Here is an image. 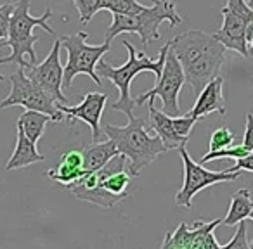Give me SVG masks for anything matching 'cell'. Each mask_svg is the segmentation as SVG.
Here are the masks:
<instances>
[{
  "instance_id": "4316f807",
  "label": "cell",
  "mask_w": 253,
  "mask_h": 249,
  "mask_svg": "<svg viewBox=\"0 0 253 249\" xmlns=\"http://www.w3.org/2000/svg\"><path fill=\"white\" fill-rule=\"evenodd\" d=\"M12 11H14L12 2L0 5V40H5L9 36V21H11ZM0 81H4V74H0Z\"/></svg>"
},
{
  "instance_id": "7c38bea8",
  "label": "cell",
  "mask_w": 253,
  "mask_h": 249,
  "mask_svg": "<svg viewBox=\"0 0 253 249\" xmlns=\"http://www.w3.org/2000/svg\"><path fill=\"white\" fill-rule=\"evenodd\" d=\"M106 102H108V95L99 94V92H90L85 97H82L78 106H68L56 102L57 109L64 112L70 121L73 119H80V121L87 123L92 132V142H99V134H101V118L104 112Z\"/></svg>"
},
{
  "instance_id": "d6986e66",
  "label": "cell",
  "mask_w": 253,
  "mask_h": 249,
  "mask_svg": "<svg viewBox=\"0 0 253 249\" xmlns=\"http://www.w3.org/2000/svg\"><path fill=\"white\" fill-rule=\"evenodd\" d=\"M253 210V201L250 196L248 189H239L238 192L232 194L231 204H229V210L225 218L222 220V223L225 227H234L239 221L246 220L250 216V211Z\"/></svg>"
},
{
  "instance_id": "4dcf8cb0",
  "label": "cell",
  "mask_w": 253,
  "mask_h": 249,
  "mask_svg": "<svg viewBox=\"0 0 253 249\" xmlns=\"http://www.w3.org/2000/svg\"><path fill=\"white\" fill-rule=\"evenodd\" d=\"M248 218H252V220H253V210L250 211V216H248Z\"/></svg>"
},
{
  "instance_id": "2e32d148",
  "label": "cell",
  "mask_w": 253,
  "mask_h": 249,
  "mask_svg": "<svg viewBox=\"0 0 253 249\" xmlns=\"http://www.w3.org/2000/svg\"><path fill=\"white\" fill-rule=\"evenodd\" d=\"M153 102L155 101H149V125H151L149 128L162 139L167 151H173V149H179L180 145L187 144V139L177 135L175 128H173L172 116H169L165 111L156 109Z\"/></svg>"
},
{
  "instance_id": "f1b7e54d",
  "label": "cell",
  "mask_w": 253,
  "mask_h": 249,
  "mask_svg": "<svg viewBox=\"0 0 253 249\" xmlns=\"http://www.w3.org/2000/svg\"><path fill=\"white\" fill-rule=\"evenodd\" d=\"M225 170H227V172H238V170H243V172H252L253 173V152L246 154L245 158L238 159L234 166L225 168Z\"/></svg>"
},
{
  "instance_id": "d6a6232c",
  "label": "cell",
  "mask_w": 253,
  "mask_h": 249,
  "mask_svg": "<svg viewBox=\"0 0 253 249\" xmlns=\"http://www.w3.org/2000/svg\"><path fill=\"white\" fill-rule=\"evenodd\" d=\"M252 152H253V151H252Z\"/></svg>"
},
{
  "instance_id": "e0dca14e",
  "label": "cell",
  "mask_w": 253,
  "mask_h": 249,
  "mask_svg": "<svg viewBox=\"0 0 253 249\" xmlns=\"http://www.w3.org/2000/svg\"><path fill=\"white\" fill-rule=\"evenodd\" d=\"M40 161H43V156L39 152L37 144L26 137L21 127L16 125V147L11 158H9V161L5 163V170L12 172V170L25 168V166L35 165V163Z\"/></svg>"
},
{
  "instance_id": "cb8c5ba5",
  "label": "cell",
  "mask_w": 253,
  "mask_h": 249,
  "mask_svg": "<svg viewBox=\"0 0 253 249\" xmlns=\"http://www.w3.org/2000/svg\"><path fill=\"white\" fill-rule=\"evenodd\" d=\"M232 142H234V134L227 127H220L211 134L210 151H218V149L229 147V145H232Z\"/></svg>"
},
{
  "instance_id": "d4e9b609",
  "label": "cell",
  "mask_w": 253,
  "mask_h": 249,
  "mask_svg": "<svg viewBox=\"0 0 253 249\" xmlns=\"http://www.w3.org/2000/svg\"><path fill=\"white\" fill-rule=\"evenodd\" d=\"M200 119L193 118L189 114H180V116H173V128H175L177 135L182 139H189L191 132H193V127Z\"/></svg>"
},
{
  "instance_id": "5bb4252c",
  "label": "cell",
  "mask_w": 253,
  "mask_h": 249,
  "mask_svg": "<svg viewBox=\"0 0 253 249\" xmlns=\"http://www.w3.org/2000/svg\"><path fill=\"white\" fill-rule=\"evenodd\" d=\"M224 78L217 76L210 80L200 92H198V99L194 102L193 109L187 111L186 114L193 116L196 119H201L203 116L210 114V112H218L220 116L227 114V109L224 106Z\"/></svg>"
},
{
  "instance_id": "83f0119b",
  "label": "cell",
  "mask_w": 253,
  "mask_h": 249,
  "mask_svg": "<svg viewBox=\"0 0 253 249\" xmlns=\"http://www.w3.org/2000/svg\"><path fill=\"white\" fill-rule=\"evenodd\" d=\"M241 145L245 149H248L250 152L253 151V112H246V127Z\"/></svg>"
},
{
  "instance_id": "7402d4cb",
  "label": "cell",
  "mask_w": 253,
  "mask_h": 249,
  "mask_svg": "<svg viewBox=\"0 0 253 249\" xmlns=\"http://www.w3.org/2000/svg\"><path fill=\"white\" fill-rule=\"evenodd\" d=\"M246 154H250L248 149H245L243 145H229V147L218 149V151H210L201 158V163H208V161H217V159H224V158H231V159H241Z\"/></svg>"
},
{
  "instance_id": "5b68a950",
  "label": "cell",
  "mask_w": 253,
  "mask_h": 249,
  "mask_svg": "<svg viewBox=\"0 0 253 249\" xmlns=\"http://www.w3.org/2000/svg\"><path fill=\"white\" fill-rule=\"evenodd\" d=\"M169 21L170 26H179L182 18L172 0H153V5L135 14H113V23L104 33V42H109L122 33H135L141 36L142 47L160 38V25Z\"/></svg>"
},
{
  "instance_id": "3957f363",
  "label": "cell",
  "mask_w": 253,
  "mask_h": 249,
  "mask_svg": "<svg viewBox=\"0 0 253 249\" xmlns=\"http://www.w3.org/2000/svg\"><path fill=\"white\" fill-rule=\"evenodd\" d=\"M123 47L128 52V59H126L125 64L115 68L109 63H106L104 59H101L95 66V71L101 78H108L120 92V97L116 102L111 104V109L115 111H122L125 116L132 114V109L135 106V99L130 95V83L137 74L146 73V71H151V73L156 74V78H160L163 71V66H165V59H167V52H169L170 45L169 42L160 49L158 59H151L148 57L144 52H137L135 47L132 45L130 42H123Z\"/></svg>"
},
{
  "instance_id": "30bf717a",
  "label": "cell",
  "mask_w": 253,
  "mask_h": 249,
  "mask_svg": "<svg viewBox=\"0 0 253 249\" xmlns=\"http://www.w3.org/2000/svg\"><path fill=\"white\" fill-rule=\"evenodd\" d=\"M222 223L220 218L211 221L198 220L193 227L187 223H180L173 232L165 235L162 242L163 249H222L215 239V228Z\"/></svg>"
},
{
  "instance_id": "1f68e13d",
  "label": "cell",
  "mask_w": 253,
  "mask_h": 249,
  "mask_svg": "<svg viewBox=\"0 0 253 249\" xmlns=\"http://www.w3.org/2000/svg\"><path fill=\"white\" fill-rule=\"evenodd\" d=\"M250 248H252V249H253V241H252V242H250Z\"/></svg>"
},
{
  "instance_id": "52a82bcc",
  "label": "cell",
  "mask_w": 253,
  "mask_h": 249,
  "mask_svg": "<svg viewBox=\"0 0 253 249\" xmlns=\"http://www.w3.org/2000/svg\"><path fill=\"white\" fill-rule=\"evenodd\" d=\"M9 81H11V94L0 102V109H7L12 107V106H23L25 109L45 112V114H49L52 118L54 123L64 119V112L61 109H57L56 101L26 76L25 68L19 66L9 76Z\"/></svg>"
},
{
  "instance_id": "7a4b0ae2",
  "label": "cell",
  "mask_w": 253,
  "mask_h": 249,
  "mask_svg": "<svg viewBox=\"0 0 253 249\" xmlns=\"http://www.w3.org/2000/svg\"><path fill=\"white\" fill-rule=\"evenodd\" d=\"M126 118H128V123L125 127L106 123L102 132L106 134V137L115 142L120 154L128 159L130 175L139 177L142 168L155 163L160 154L167 152V147L158 135H149L148 123L144 118H135L134 112Z\"/></svg>"
},
{
  "instance_id": "4fadbf2b",
  "label": "cell",
  "mask_w": 253,
  "mask_h": 249,
  "mask_svg": "<svg viewBox=\"0 0 253 249\" xmlns=\"http://www.w3.org/2000/svg\"><path fill=\"white\" fill-rule=\"evenodd\" d=\"M222 14V26L220 30L213 33V36L220 43H224L225 49L234 50V52L241 54L243 57H248V42H246V28H248V23L245 19L238 18L232 12L220 9Z\"/></svg>"
},
{
  "instance_id": "603a6c76",
  "label": "cell",
  "mask_w": 253,
  "mask_h": 249,
  "mask_svg": "<svg viewBox=\"0 0 253 249\" xmlns=\"http://www.w3.org/2000/svg\"><path fill=\"white\" fill-rule=\"evenodd\" d=\"M73 4L80 16L82 26H87L92 21V18L101 11L102 0H73Z\"/></svg>"
},
{
  "instance_id": "f546056e",
  "label": "cell",
  "mask_w": 253,
  "mask_h": 249,
  "mask_svg": "<svg viewBox=\"0 0 253 249\" xmlns=\"http://www.w3.org/2000/svg\"><path fill=\"white\" fill-rule=\"evenodd\" d=\"M248 52H250V54H253V36L248 40Z\"/></svg>"
},
{
  "instance_id": "ac0fdd59",
  "label": "cell",
  "mask_w": 253,
  "mask_h": 249,
  "mask_svg": "<svg viewBox=\"0 0 253 249\" xmlns=\"http://www.w3.org/2000/svg\"><path fill=\"white\" fill-rule=\"evenodd\" d=\"M120 154L116 144L108 139L106 142H94L92 145L84 149V168L85 173L95 172V170L102 168L111 158Z\"/></svg>"
},
{
  "instance_id": "6da1fadb",
  "label": "cell",
  "mask_w": 253,
  "mask_h": 249,
  "mask_svg": "<svg viewBox=\"0 0 253 249\" xmlns=\"http://www.w3.org/2000/svg\"><path fill=\"white\" fill-rule=\"evenodd\" d=\"M169 43L182 66L186 83L194 94L210 80L220 76L227 49L213 35L203 30H189L173 36Z\"/></svg>"
},
{
  "instance_id": "8fae6325",
  "label": "cell",
  "mask_w": 253,
  "mask_h": 249,
  "mask_svg": "<svg viewBox=\"0 0 253 249\" xmlns=\"http://www.w3.org/2000/svg\"><path fill=\"white\" fill-rule=\"evenodd\" d=\"M61 38L56 40L52 43L49 56L43 59V63L33 64L26 71V76L37 83L43 92L50 95L56 102L61 104H68L66 95L63 94V66L59 61V52H61Z\"/></svg>"
},
{
  "instance_id": "484cf974",
  "label": "cell",
  "mask_w": 253,
  "mask_h": 249,
  "mask_svg": "<svg viewBox=\"0 0 253 249\" xmlns=\"http://www.w3.org/2000/svg\"><path fill=\"white\" fill-rule=\"evenodd\" d=\"M238 232L234 234V237L227 242V244H222L224 249H250V241L246 237V220L239 221Z\"/></svg>"
},
{
  "instance_id": "277c9868",
  "label": "cell",
  "mask_w": 253,
  "mask_h": 249,
  "mask_svg": "<svg viewBox=\"0 0 253 249\" xmlns=\"http://www.w3.org/2000/svg\"><path fill=\"white\" fill-rule=\"evenodd\" d=\"M32 0H18L14 2V11L9 21V36L4 40L2 45L11 47L12 52L7 57H0V64H18V66L28 70L30 66L37 64L35 43L39 42V36L33 35V28L40 26L49 35H54L52 26L49 25V19L52 18V9L47 7L45 12L39 18L32 16Z\"/></svg>"
},
{
  "instance_id": "9c48e42d",
  "label": "cell",
  "mask_w": 253,
  "mask_h": 249,
  "mask_svg": "<svg viewBox=\"0 0 253 249\" xmlns=\"http://www.w3.org/2000/svg\"><path fill=\"white\" fill-rule=\"evenodd\" d=\"M170 45V43H169ZM186 83V76H184L182 66H180L179 59H177L175 52L169 49L165 59V66L158 78V83L151 88V90L144 92L142 95L135 97V106H142L149 101H155V97L162 99L163 102V111L169 116H180L182 111L179 107V92Z\"/></svg>"
},
{
  "instance_id": "44dd1931",
  "label": "cell",
  "mask_w": 253,
  "mask_h": 249,
  "mask_svg": "<svg viewBox=\"0 0 253 249\" xmlns=\"http://www.w3.org/2000/svg\"><path fill=\"white\" fill-rule=\"evenodd\" d=\"M146 9L137 0H102L101 11H109L111 14H135Z\"/></svg>"
},
{
  "instance_id": "ffe728a7",
  "label": "cell",
  "mask_w": 253,
  "mask_h": 249,
  "mask_svg": "<svg viewBox=\"0 0 253 249\" xmlns=\"http://www.w3.org/2000/svg\"><path fill=\"white\" fill-rule=\"evenodd\" d=\"M49 121H52V118H50L49 114H45V112L26 109V111L18 118V123H16V125L23 128V132H25V135L30 139V141L39 144L40 137H42L43 132H45V127Z\"/></svg>"
},
{
  "instance_id": "ba28073f",
  "label": "cell",
  "mask_w": 253,
  "mask_h": 249,
  "mask_svg": "<svg viewBox=\"0 0 253 249\" xmlns=\"http://www.w3.org/2000/svg\"><path fill=\"white\" fill-rule=\"evenodd\" d=\"M177 151L180 152V158H182L184 182L180 190L175 194V203L182 208H187V210L193 206V197L196 194H200L203 189L217 185L220 182H234L243 173V170H238V172H227V170H224V172H210V170L203 168L201 163H196L194 159H191L186 144L180 145Z\"/></svg>"
},
{
  "instance_id": "8992f818",
  "label": "cell",
  "mask_w": 253,
  "mask_h": 249,
  "mask_svg": "<svg viewBox=\"0 0 253 249\" xmlns=\"http://www.w3.org/2000/svg\"><path fill=\"white\" fill-rule=\"evenodd\" d=\"M88 33L78 32L75 35H64L61 38V45L68 54V63L63 66V88H70L75 76L87 74L95 85H102L101 76L95 71L99 61L109 52L111 43L104 42L101 45H88Z\"/></svg>"
},
{
  "instance_id": "9a60e30c",
  "label": "cell",
  "mask_w": 253,
  "mask_h": 249,
  "mask_svg": "<svg viewBox=\"0 0 253 249\" xmlns=\"http://www.w3.org/2000/svg\"><path fill=\"white\" fill-rule=\"evenodd\" d=\"M84 175H85L84 151H78V149H71V151L64 152V154L61 156L59 163L47 172L49 178H52L54 182L63 183L64 187L73 183L75 180H78Z\"/></svg>"
}]
</instances>
